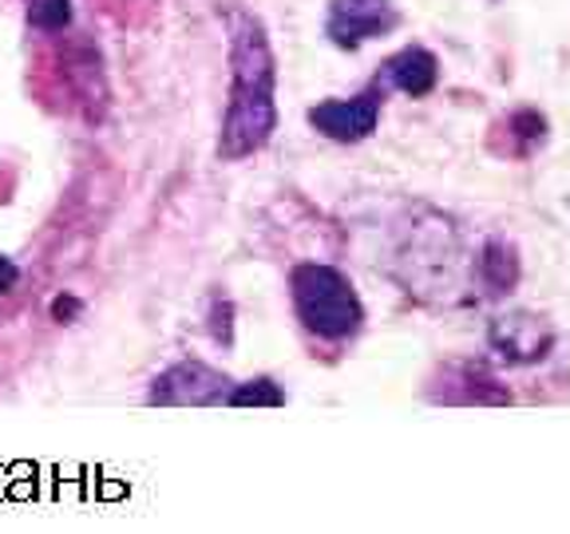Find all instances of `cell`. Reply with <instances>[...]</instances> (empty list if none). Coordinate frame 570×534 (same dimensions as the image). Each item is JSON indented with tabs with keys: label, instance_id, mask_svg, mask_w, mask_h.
<instances>
[{
	"label": "cell",
	"instance_id": "7a4b0ae2",
	"mask_svg": "<svg viewBox=\"0 0 570 534\" xmlns=\"http://www.w3.org/2000/svg\"><path fill=\"white\" fill-rule=\"evenodd\" d=\"M289 294H294L297 320L325 340H348L365 320V305L356 297L353 281L333 266L302 261L289 274Z\"/></svg>",
	"mask_w": 570,
	"mask_h": 534
},
{
	"label": "cell",
	"instance_id": "8992f818",
	"mask_svg": "<svg viewBox=\"0 0 570 534\" xmlns=\"http://www.w3.org/2000/svg\"><path fill=\"white\" fill-rule=\"evenodd\" d=\"M436 80H440V60L428 52V48L412 44L384 63V83L401 88L404 96H412V99L428 96V91L436 88Z\"/></svg>",
	"mask_w": 570,
	"mask_h": 534
},
{
	"label": "cell",
	"instance_id": "ba28073f",
	"mask_svg": "<svg viewBox=\"0 0 570 534\" xmlns=\"http://www.w3.org/2000/svg\"><path fill=\"white\" fill-rule=\"evenodd\" d=\"M226 404L230 408H282L285 392L274 380H249V384H234L226 392Z\"/></svg>",
	"mask_w": 570,
	"mask_h": 534
},
{
	"label": "cell",
	"instance_id": "6da1fadb",
	"mask_svg": "<svg viewBox=\"0 0 570 534\" xmlns=\"http://www.w3.org/2000/svg\"><path fill=\"white\" fill-rule=\"evenodd\" d=\"M277 63L269 48L266 24L254 12L230 20V107H226L218 155L238 162L262 151L277 131Z\"/></svg>",
	"mask_w": 570,
	"mask_h": 534
},
{
	"label": "cell",
	"instance_id": "5b68a950",
	"mask_svg": "<svg viewBox=\"0 0 570 534\" xmlns=\"http://www.w3.org/2000/svg\"><path fill=\"white\" fill-rule=\"evenodd\" d=\"M230 380L223 373L206 368L203 360H183V365L167 368L155 376L151 384V404H226Z\"/></svg>",
	"mask_w": 570,
	"mask_h": 534
},
{
	"label": "cell",
	"instance_id": "30bf717a",
	"mask_svg": "<svg viewBox=\"0 0 570 534\" xmlns=\"http://www.w3.org/2000/svg\"><path fill=\"white\" fill-rule=\"evenodd\" d=\"M483 274H488V281L495 285V289H508V285H515V258H511V249L508 246H488V254H483Z\"/></svg>",
	"mask_w": 570,
	"mask_h": 534
},
{
	"label": "cell",
	"instance_id": "3957f363",
	"mask_svg": "<svg viewBox=\"0 0 570 534\" xmlns=\"http://www.w3.org/2000/svg\"><path fill=\"white\" fill-rule=\"evenodd\" d=\"M396 24H401V12L392 0H330L325 36L345 52H356L376 36H389Z\"/></svg>",
	"mask_w": 570,
	"mask_h": 534
},
{
	"label": "cell",
	"instance_id": "277c9868",
	"mask_svg": "<svg viewBox=\"0 0 570 534\" xmlns=\"http://www.w3.org/2000/svg\"><path fill=\"white\" fill-rule=\"evenodd\" d=\"M381 123V91H361L353 99H325L309 107V127L333 142H361Z\"/></svg>",
	"mask_w": 570,
	"mask_h": 534
},
{
	"label": "cell",
	"instance_id": "7c38bea8",
	"mask_svg": "<svg viewBox=\"0 0 570 534\" xmlns=\"http://www.w3.org/2000/svg\"><path fill=\"white\" fill-rule=\"evenodd\" d=\"M17 281H20V269L12 266L9 258H0V294H12V289H17Z\"/></svg>",
	"mask_w": 570,
	"mask_h": 534
},
{
	"label": "cell",
	"instance_id": "9c48e42d",
	"mask_svg": "<svg viewBox=\"0 0 570 534\" xmlns=\"http://www.w3.org/2000/svg\"><path fill=\"white\" fill-rule=\"evenodd\" d=\"M71 20V0H28V24L36 32H60Z\"/></svg>",
	"mask_w": 570,
	"mask_h": 534
},
{
	"label": "cell",
	"instance_id": "52a82bcc",
	"mask_svg": "<svg viewBox=\"0 0 570 534\" xmlns=\"http://www.w3.org/2000/svg\"><path fill=\"white\" fill-rule=\"evenodd\" d=\"M491 340L503 348V356L511 360H534L551 348V333L539 325L534 317H503L491 325Z\"/></svg>",
	"mask_w": 570,
	"mask_h": 534
},
{
	"label": "cell",
	"instance_id": "8fae6325",
	"mask_svg": "<svg viewBox=\"0 0 570 534\" xmlns=\"http://www.w3.org/2000/svg\"><path fill=\"white\" fill-rule=\"evenodd\" d=\"M83 313V301L80 297H71V294H60L52 301V320H60V325H71V320Z\"/></svg>",
	"mask_w": 570,
	"mask_h": 534
}]
</instances>
